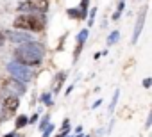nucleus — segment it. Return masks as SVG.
<instances>
[{"mask_svg": "<svg viewBox=\"0 0 152 137\" xmlns=\"http://www.w3.org/2000/svg\"><path fill=\"white\" fill-rule=\"evenodd\" d=\"M45 57V48L41 43H25V45H20V48L15 50V61H18L20 64H25V66H39L41 61Z\"/></svg>", "mask_w": 152, "mask_h": 137, "instance_id": "nucleus-1", "label": "nucleus"}, {"mask_svg": "<svg viewBox=\"0 0 152 137\" xmlns=\"http://www.w3.org/2000/svg\"><path fill=\"white\" fill-rule=\"evenodd\" d=\"M13 25H15V29H18V30L39 32V30H43L45 22H43L39 16H34V14H20L18 18H15Z\"/></svg>", "mask_w": 152, "mask_h": 137, "instance_id": "nucleus-2", "label": "nucleus"}, {"mask_svg": "<svg viewBox=\"0 0 152 137\" xmlns=\"http://www.w3.org/2000/svg\"><path fill=\"white\" fill-rule=\"evenodd\" d=\"M7 71L11 73V77L13 79H16V80H20V82H31L32 80V71H31V68L29 66H25V64H20L18 61H13V62H9L7 64Z\"/></svg>", "mask_w": 152, "mask_h": 137, "instance_id": "nucleus-3", "label": "nucleus"}, {"mask_svg": "<svg viewBox=\"0 0 152 137\" xmlns=\"http://www.w3.org/2000/svg\"><path fill=\"white\" fill-rule=\"evenodd\" d=\"M48 0H23L18 6V11H27V14L32 13H47Z\"/></svg>", "mask_w": 152, "mask_h": 137, "instance_id": "nucleus-4", "label": "nucleus"}, {"mask_svg": "<svg viewBox=\"0 0 152 137\" xmlns=\"http://www.w3.org/2000/svg\"><path fill=\"white\" fill-rule=\"evenodd\" d=\"M145 18H147V7H143L136 18V25H134V32H132V45L138 43L140 36H141V30H143V25H145Z\"/></svg>", "mask_w": 152, "mask_h": 137, "instance_id": "nucleus-5", "label": "nucleus"}, {"mask_svg": "<svg viewBox=\"0 0 152 137\" xmlns=\"http://www.w3.org/2000/svg\"><path fill=\"white\" fill-rule=\"evenodd\" d=\"M4 87H6L9 93H15L16 96L25 94V84L20 82V80H16V79H7V80L4 82Z\"/></svg>", "mask_w": 152, "mask_h": 137, "instance_id": "nucleus-6", "label": "nucleus"}, {"mask_svg": "<svg viewBox=\"0 0 152 137\" xmlns=\"http://www.w3.org/2000/svg\"><path fill=\"white\" fill-rule=\"evenodd\" d=\"M88 36H90L88 29H83V30L77 34V46H75L73 61H77V59H79V55H81V52H83V46H84V43H86V39H88Z\"/></svg>", "mask_w": 152, "mask_h": 137, "instance_id": "nucleus-7", "label": "nucleus"}, {"mask_svg": "<svg viewBox=\"0 0 152 137\" xmlns=\"http://www.w3.org/2000/svg\"><path fill=\"white\" fill-rule=\"evenodd\" d=\"M7 36H9V39H11L13 43H20V45L32 43V36H31L29 32H25V30H23V32H16V30H15V32H9Z\"/></svg>", "mask_w": 152, "mask_h": 137, "instance_id": "nucleus-8", "label": "nucleus"}, {"mask_svg": "<svg viewBox=\"0 0 152 137\" xmlns=\"http://www.w3.org/2000/svg\"><path fill=\"white\" fill-rule=\"evenodd\" d=\"M2 105H4L9 112H15V110H18V107H20V98L15 96V94H11V96H7V98L4 100Z\"/></svg>", "mask_w": 152, "mask_h": 137, "instance_id": "nucleus-9", "label": "nucleus"}, {"mask_svg": "<svg viewBox=\"0 0 152 137\" xmlns=\"http://www.w3.org/2000/svg\"><path fill=\"white\" fill-rule=\"evenodd\" d=\"M64 80H66V71H59V73L56 75V84H54V93H59V89H61V86L64 84Z\"/></svg>", "mask_w": 152, "mask_h": 137, "instance_id": "nucleus-10", "label": "nucleus"}, {"mask_svg": "<svg viewBox=\"0 0 152 137\" xmlns=\"http://www.w3.org/2000/svg\"><path fill=\"white\" fill-rule=\"evenodd\" d=\"M29 125V118L27 116H18L16 118V121H15V128H23V126H27Z\"/></svg>", "mask_w": 152, "mask_h": 137, "instance_id": "nucleus-11", "label": "nucleus"}, {"mask_svg": "<svg viewBox=\"0 0 152 137\" xmlns=\"http://www.w3.org/2000/svg\"><path fill=\"white\" fill-rule=\"evenodd\" d=\"M68 132H70V119L66 118V119L63 121V128H61V132H59L56 137H66V135H68Z\"/></svg>", "mask_w": 152, "mask_h": 137, "instance_id": "nucleus-12", "label": "nucleus"}, {"mask_svg": "<svg viewBox=\"0 0 152 137\" xmlns=\"http://www.w3.org/2000/svg\"><path fill=\"white\" fill-rule=\"evenodd\" d=\"M66 14H68L70 18H77V20H83V14H81L79 7H72V9H68V11H66Z\"/></svg>", "mask_w": 152, "mask_h": 137, "instance_id": "nucleus-13", "label": "nucleus"}, {"mask_svg": "<svg viewBox=\"0 0 152 137\" xmlns=\"http://www.w3.org/2000/svg\"><path fill=\"white\" fill-rule=\"evenodd\" d=\"M118 39H120V32L118 30H113L109 34V37H107V45H115V43H118Z\"/></svg>", "mask_w": 152, "mask_h": 137, "instance_id": "nucleus-14", "label": "nucleus"}, {"mask_svg": "<svg viewBox=\"0 0 152 137\" xmlns=\"http://www.w3.org/2000/svg\"><path fill=\"white\" fill-rule=\"evenodd\" d=\"M88 6H90V0H81L79 11H81V14H83V20L86 18V13H88Z\"/></svg>", "mask_w": 152, "mask_h": 137, "instance_id": "nucleus-15", "label": "nucleus"}, {"mask_svg": "<svg viewBox=\"0 0 152 137\" xmlns=\"http://www.w3.org/2000/svg\"><path fill=\"white\" fill-rule=\"evenodd\" d=\"M124 7H125V2H124V0H120V2H118V7H116V13L113 14V20H118V18H120V14H122Z\"/></svg>", "mask_w": 152, "mask_h": 137, "instance_id": "nucleus-16", "label": "nucleus"}, {"mask_svg": "<svg viewBox=\"0 0 152 137\" xmlns=\"http://www.w3.org/2000/svg\"><path fill=\"white\" fill-rule=\"evenodd\" d=\"M118 96H120V91L116 89V91H115V94H113V100H111V105H109V109H107L109 112H113V110H115V107H116V102H118Z\"/></svg>", "mask_w": 152, "mask_h": 137, "instance_id": "nucleus-17", "label": "nucleus"}, {"mask_svg": "<svg viewBox=\"0 0 152 137\" xmlns=\"http://www.w3.org/2000/svg\"><path fill=\"white\" fill-rule=\"evenodd\" d=\"M48 121H50V116H48V114H45V116H43V119H41V123H39V130H41V132L50 125Z\"/></svg>", "mask_w": 152, "mask_h": 137, "instance_id": "nucleus-18", "label": "nucleus"}, {"mask_svg": "<svg viewBox=\"0 0 152 137\" xmlns=\"http://www.w3.org/2000/svg\"><path fill=\"white\" fill-rule=\"evenodd\" d=\"M39 100H41V103H45V105H52V100H50V93H43Z\"/></svg>", "mask_w": 152, "mask_h": 137, "instance_id": "nucleus-19", "label": "nucleus"}, {"mask_svg": "<svg viewBox=\"0 0 152 137\" xmlns=\"http://www.w3.org/2000/svg\"><path fill=\"white\" fill-rule=\"evenodd\" d=\"M52 132H54V125H48V126L43 130V135H41V137H50Z\"/></svg>", "mask_w": 152, "mask_h": 137, "instance_id": "nucleus-20", "label": "nucleus"}, {"mask_svg": "<svg viewBox=\"0 0 152 137\" xmlns=\"http://www.w3.org/2000/svg\"><path fill=\"white\" fill-rule=\"evenodd\" d=\"M95 14H97V7H93V9H91V13H90V22H88V25H93V23H95Z\"/></svg>", "mask_w": 152, "mask_h": 137, "instance_id": "nucleus-21", "label": "nucleus"}, {"mask_svg": "<svg viewBox=\"0 0 152 137\" xmlns=\"http://www.w3.org/2000/svg\"><path fill=\"white\" fill-rule=\"evenodd\" d=\"M150 126H152V109H150V112L147 116V121H145V128H150Z\"/></svg>", "mask_w": 152, "mask_h": 137, "instance_id": "nucleus-22", "label": "nucleus"}, {"mask_svg": "<svg viewBox=\"0 0 152 137\" xmlns=\"http://www.w3.org/2000/svg\"><path fill=\"white\" fill-rule=\"evenodd\" d=\"M38 118H39V114H32V116H31V119H29V125H34V123L38 121Z\"/></svg>", "mask_w": 152, "mask_h": 137, "instance_id": "nucleus-23", "label": "nucleus"}, {"mask_svg": "<svg viewBox=\"0 0 152 137\" xmlns=\"http://www.w3.org/2000/svg\"><path fill=\"white\" fill-rule=\"evenodd\" d=\"M150 86H152V79L148 77V79H145V80H143V87H150Z\"/></svg>", "mask_w": 152, "mask_h": 137, "instance_id": "nucleus-24", "label": "nucleus"}, {"mask_svg": "<svg viewBox=\"0 0 152 137\" xmlns=\"http://www.w3.org/2000/svg\"><path fill=\"white\" fill-rule=\"evenodd\" d=\"M100 105H102V100H97V102L93 103V107H91V109H97V107H100Z\"/></svg>", "mask_w": 152, "mask_h": 137, "instance_id": "nucleus-25", "label": "nucleus"}, {"mask_svg": "<svg viewBox=\"0 0 152 137\" xmlns=\"http://www.w3.org/2000/svg\"><path fill=\"white\" fill-rule=\"evenodd\" d=\"M16 135H18V133H16V132H9V133H6V135H4V137H16Z\"/></svg>", "mask_w": 152, "mask_h": 137, "instance_id": "nucleus-26", "label": "nucleus"}, {"mask_svg": "<svg viewBox=\"0 0 152 137\" xmlns=\"http://www.w3.org/2000/svg\"><path fill=\"white\" fill-rule=\"evenodd\" d=\"M4 41H6V36H4V34H0V46L4 45Z\"/></svg>", "mask_w": 152, "mask_h": 137, "instance_id": "nucleus-27", "label": "nucleus"}, {"mask_svg": "<svg viewBox=\"0 0 152 137\" xmlns=\"http://www.w3.org/2000/svg\"><path fill=\"white\" fill-rule=\"evenodd\" d=\"M72 91H73V84H72V86H70V87H68V89H66V93H64V94H66V96H68V94H70V93H72Z\"/></svg>", "mask_w": 152, "mask_h": 137, "instance_id": "nucleus-28", "label": "nucleus"}, {"mask_svg": "<svg viewBox=\"0 0 152 137\" xmlns=\"http://www.w3.org/2000/svg\"><path fill=\"white\" fill-rule=\"evenodd\" d=\"M81 132H83V126H81V125H79V126H77V128H75V133H81Z\"/></svg>", "mask_w": 152, "mask_h": 137, "instance_id": "nucleus-29", "label": "nucleus"}, {"mask_svg": "<svg viewBox=\"0 0 152 137\" xmlns=\"http://www.w3.org/2000/svg\"><path fill=\"white\" fill-rule=\"evenodd\" d=\"M0 110H2V107H0ZM0 119H2V112H0Z\"/></svg>", "mask_w": 152, "mask_h": 137, "instance_id": "nucleus-30", "label": "nucleus"}, {"mask_svg": "<svg viewBox=\"0 0 152 137\" xmlns=\"http://www.w3.org/2000/svg\"><path fill=\"white\" fill-rule=\"evenodd\" d=\"M84 137H91V135H84Z\"/></svg>", "mask_w": 152, "mask_h": 137, "instance_id": "nucleus-31", "label": "nucleus"}]
</instances>
